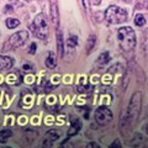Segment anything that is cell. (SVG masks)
<instances>
[{
    "mask_svg": "<svg viewBox=\"0 0 148 148\" xmlns=\"http://www.w3.org/2000/svg\"><path fill=\"white\" fill-rule=\"evenodd\" d=\"M110 147H111V148H114V147H121V143H120V141H119V140H116V141H115V142H114Z\"/></svg>",
    "mask_w": 148,
    "mask_h": 148,
    "instance_id": "22",
    "label": "cell"
},
{
    "mask_svg": "<svg viewBox=\"0 0 148 148\" xmlns=\"http://www.w3.org/2000/svg\"><path fill=\"white\" fill-rule=\"evenodd\" d=\"M57 49H58V53H59V57H63V53H64V46H63V36H62V32L57 29Z\"/></svg>",
    "mask_w": 148,
    "mask_h": 148,
    "instance_id": "11",
    "label": "cell"
},
{
    "mask_svg": "<svg viewBox=\"0 0 148 148\" xmlns=\"http://www.w3.org/2000/svg\"><path fill=\"white\" fill-rule=\"evenodd\" d=\"M141 98H142V94L140 91L135 92L132 96L131 103H130V106H128V110H127V117H126V121L128 123H132L136 120V117L138 116V114H140Z\"/></svg>",
    "mask_w": 148,
    "mask_h": 148,
    "instance_id": "4",
    "label": "cell"
},
{
    "mask_svg": "<svg viewBox=\"0 0 148 148\" xmlns=\"http://www.w3.org/2000/svg\"><path fill=\"white\" fill-rule=\"evenodd\" d=\"M80 128H82V122H80V120H79V119H73V120H72L71 131L68 132V137L77 135V133L80 131Z\"/></svg>",
    "mask_w": 148,
    "mask_h": 148,
    "instance_id": "9",
    "label": "cell"
},
{
    "mask_svg": "<svg viewBox=\"0 0 148 148\" xmlns=\"http://www.w3.org/2000/svg\"><path fill=\"white\" fill-rule=\"evenodd\" d=\"M26 1H29V0H26Z\"/></svg>",
    "mask_w": 148,
    "mask_h": 148,
    "instance_id": "26",
    "label": "cell"
},
{
    "mask_svg": "<svg viewBox=\"0 0 148 148\" xmlns=\"http://www.w3.org/2000/svg\"><path fill=\"white\" fill-rule=\"evenodd\" d=\"M14 66V59L8 56H0V69H10Z\"/></svg>",
    "mask_w": 148,
    "mask_h": 148,
    "instance_id": "8",
    "label": "cell"
},
{
    "mask_svg": "<svg viewBox=\"0 0 148 148\" xmlns=\"http://www.w3.org/2000/svg\"><path fill=\"white\" fill-rule=\"evenodd\" d=\"M31 31L34 32L36 37H38L41 40H47L48 34H49V21L48 17L45 14H40L35 17L34 22L30 26Z\"/></svg>",
    "mask_w": 148,
    "mask_h": 148,
    "instance_id": "2",
    "label": "cell"
},
{
    "mask_svg": "<svg viewBox=\"0 0 148 148\" xmlns=\"http://www.w3.org/2000/svg\"><path fill=\"white\" fill-rule=\"evenodd\" d=\"M83 6H84L85 10L89 8V3H88V0H83Z\"/></svg>",
    "mask_w": 148,
    "mask_h": 148,
    "instance_id": "24",
    "label": "cell"
},
{
    "mask_svg": "<svg viewBox=\"0 0 148 148\" xmlns=\"http://www.w3.org/2000/svg\"><path fill=\"white\" fill-rule=\"evenodd\" d=\"M26 40H29V31H18L16 34H14L10 36V38L8 40V42L5 45V47L9 46V49H15L17 47H21L22 45L26 42Z\"/></svg>",
    "mask_w": 148,
    "mask_h": 148,
    "instance_id": "5",
    "label": "cell"
},
{
    "mask_svg": "<svg viewBox=\"0 0 148 148\" xmlns=\"http://www.w3.org/2000/svg\"><path fill=\"white\" fill-rule=\"evenodd\" d=\"M119 45L123 51H131L136 46V34L130 26H123L117 32Z\"/></svg>",
    "mask_w": 148,
    "mask_h": 148,
    "instance_id": "1",
    "label": "cell"
},
{
    "mask_svg": "<svg viewBox=\"0 0 148 148\" xmlns=\"http://www.w3.org/2000/svg\"><path fill=\"white\" fill-rule=\"evenodd\" d=\"M8 83L9 84H12V85H17V84L21 83V79L16 73H11V74L8 75Z\"/></svg>",
    "mask_w": 148,
    "mask_h": 148,
    "instance_id": "15",
    "label": "cell"
},
{
    "mask_svg": "<svg viewBox=\"0 0 148 148\" xmlns=\"http://www.w3.org/2000/svg\"><path fill=\"white\" fill-rule=\"evenodd\" d=\"M135 24L137 26H145L146 25V17L142 15V14H137V15L135 16Z\"/></svg>",
    "mask_w": 148,
    "mask_h": 148,
    "instance_id": "17",
    "label": "cell"
},
{
    "mask_svg": "<svg viewBox=\"0 0 148 148\" xmlns=\"http://www.w3.org/2000/svg\"><path fill=\"white\" fill-rule=\"evenodd\" d=\"M18 25H20V21H18L17 18H8L6 20V26L9 29H15Z\"/></svg>",
    "mask_w": 148,
    "mask_h": 148,
    "instance_id": "18",
    "label": "cell"
},
{
    "mask_svg": "<svg viewBox=\"0 0 148 148\" xmlns=\"http://www.w3.org/2000/svg\"><path fill=\"white\" fill-rule=\"evenodd\" d=\"M77 43H78V37L77 36H71L67 41V46L69 49H74L77 47Z\"/></svg>",
    "mask_w": 148,
    "mask_h": 148,
    "instance_id": "16",
    "label": "cell"
},
{
    "mask_svg": "<svg viewBox=\"0 0 148 148\" xmlns=\"http://www.w3.org/2000/svg\"><path fill=\"white\" fill-rule=\"evenodd\" d=\"M46 67L49 69H53L57 67V57L53 52H49L47 54V58H46Z\"/></svg>",
    "mask_w": 148,
    "mask_h": 148,
    "instance_id": "10",
    "label": "cell"
},
{
    "mask_svg": "<svg viewBox=\"0 0 148 148\" xmlns=\"http://www.w3.org/2000/svg\"><path fill=\"white\" fill-rule=\"evenodd\" d=\"M49 10H51V20H52L56 29H58L59 24V10L57 5V0H49Z\"/></svg>",
    "mask_w": 148,
    "mask_h": 148,
    "instance_id": "7",
    "label": "cell"
},
{
    "mask_svg": "<svg viewBox=\"0 0 148 148\" xmlns=\"http://www.w3.org/2000/svg\"><path fill=\"white\" fill-rule=\"evenodd\" d=\"M109 59H110V54L108 52H104V53H101L100 54V57L98 58V61H96L95 63V66L96 67H104L105 64H108L109 63Z\"/></svg>",
    "mask_w": 148,
    "mask_h": 148,
    "instance_id": "12",
    "label": "cell"
},
{
    "mask_svg": "<svg viewBox=\"0 0 148 148\" xmlns=\"http://www.w3.org/2000/svg\"><path fill=\"white\" fill-rule=\"evenodd\" d=\"M61 137V132L57 131V130H49V131L46 133V140L47 141H56Z\"/></svg>",
    "mask_w": 148,
    "mask_h": 148,
    "instance_id": "13",
    "label": "cell"
},
{
    "mask_svg": "<svg viewBox=\"0 0 148 148\" xmlns=\"http://www.w3.org/2000/svg\"><path fill=\"white\" fill-rule=\"evenodd\" d=\"M11 136H12L11 130H8V128L1 130V131H0V142H1V143H5Z\"/></svg>",
    "mask_w": 148,
    "mask_h": 148,
    "instance_id": "14",
    "label": "cell"
},
{
    "mask_svg": "<svg viewBox=\"0 0 148 148\" xmlns=\"http://www.w3.org/2000/svg\"><path fill=\"white\" fill-rule=\"evenodd\" d=\"M88 147H99V145H96V143H89Z\"/></svg>",
    "mask_w": 148,
    "mask_h": 148,
    "instance_id": "25",
    "label": "cell"
},
{
    "mask_svg": "<svg viewBox=\"0 0 148 148\" xmlns=\"http://www.w3.org/2000/svg\"><path fill=\"white\" fill-rule=\"evenodd\" d=\"M96 38V37H95V35H91L90 37H89V38H88V40H89V41H88V46H86V47H88V51H89V52H90V51L92 49V47H94V45H95V40Z\"/></svg>",
    "mask_w": 148,
    "mask_h": 148,
    "instance_id": "19",
    "label": "cell"
},
{
    "mask_svg": "<svg viewBox=\"0 0 148 148\" xmlns=\"http://www.w3.org/2000/svg\"><path fill=\"white\" fill-rule=\"evenodd\" d=\"M89 88H90V85L88 84V83H83L82 82V84H78V91H80V92H84V91H88L89 90Z\"/></svg>",
    "mask_w": 148,
    "mask_h": 148,
    "instance_id": "20",
    "label": "cell"
},
{
    "mask_svg": "<svg viewBox=\"0 0 148 148\" xmlns=\"http://www.w3.org/2000/svg\"><path fill=\"white\" fill-rule=\"evenodd\" d=\"M111 120H112V112H111L110 109H108L106 106H99V108L96 109V111H95V121H96V123L104 126V125L109 123Z\"/></svg>",
    "mask_w": 148,
    "mask_h": 148,
    "instance_id": "6",
    "label": "cell"
},
{
    "mask_svg": "<svg viewBox=\"0 0 148 148\" xmlns=\"http://www.w3.org/2000/svg\"><path fill=\"white\" fill-rule=\"evenodd\" d=\"M22 69H24L25 72H30V71H32V66L31 64H25V66L22 67Z\"/></svg>",
    "mask_w": 148,
    "mask_h": 148,
    "instance_id": "21",
    "label": "cell"
},
{
    "mask_svg": "<svg viewBox=\"0 0 148 148\" xmlns=\"http://www.w3.org/2000/svg\"><path fill=\"white\" fill-rule=\"evenodd\" d=\"M36 51V43H31V49H30V53L34 54Z\"/></svg>",
    "mask_w": 148,
    "mask_h": 148,
    "instance_id": "23",
    "label": "cell"
},
{
    "mask_svg": "<svg viewBox=\"0 0 148 148\" xmlns=\"http://www.w3.org/2000/svg\"><path fill=\"white\" fill-rule=\"evenodd\" d=\"M105 20L112 25L122 24L127 20V11L116 5H111L105 10Z\"/></svg>",
    "mask_w": 148,
    "mask_h": 148,
    "instance_id": "3",
    "label": "cell"
}]
</instances>
